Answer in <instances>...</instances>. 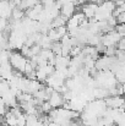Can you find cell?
I'll return each mask as SVG.
<instances>
[{"instance_id":"3","label":"cell","mask_w":125,"mask_h":126,"mask_svg":"<svg viewBox=\"0 0 125 126\" xmlns=\"http://www.w3.org/2000/svg\"><path fill=\"white\" fill-rule=\"evenodd\" d=\"M103 102H104L106 107H107V108H110V109H119V108H124V100H123V97H120V95L107 97Z\"/></svg>"},{"instance_id":"6","label":"cell","mask_w":125,"mask_h":126,"mask_svg":"<svg viewBox=\"0 0 125 126\" xmlns=\"http://www.w3.org/2000/svg\"><path fill=\"white\" fill-rule=\"evenodd\" d=\"M14 72H15V71H14V69L11 67L10 63H6V64L0 65V77H1L2 80L9 81V80L12 77Z\"/></svg>"},{"instance_id":"10","label":"cell","mask_w":125,"mask_h":126,"mask_svg":"<svg viewBox=\"0 0 125 126\" xmlns=\"http://www.w3.org/2000/svg\"><path fill=\"white\" fill-rule=\"evenodd\" d=\"M10 53H11V50H7V49H4V50H1V51H0V65L9 63Z\"/></svg>"},{"instance_id":"12","label":"cell","mask_w":125,"mask_h":126,"mask_svg":"<svg viewBox=\"0 0 125 126\" xmlns=\"http://www.w3.org/2000/svg\"><path fill=\"white\" fill-rule=\"evenodd\" d=\"M114 31H115V32H118V33H119L122 37H124V33H125V26H124V23H123V25H119V23H118V25L114 27Z\"/></svg>"},{"instance_id":"11","label":"cell","mask_w":125,"mask_h":126,"mask_svg":"<svg viewBox=\"0 0 125 126\" xmlns=\"http://www.w3.org/2000/svg\"><path fill=\"white\" fill-rule=\"evenodd\" d=\"M16 120H17V126H26V114L21 111L18 115H16Z\"/></svg>"},{"instance_id":"13","label":"cell","mask_w":125,"mask_h":126,"mask_svg":"<svg viewBox=\"0 0 125 126\" xmlns=\"http://www.w3.org/2000/svg\"><path fill=\"white\" fill-rule=\"evenodd\" d=\"M115 20H117V23H119V25H123L125 21V14L123 12V14H120L119 16H117L115 17Z\"/></svg>"},{"instance_id":"7","label":"cell","mask_w":125,"mask_h":126,"mask_svg":"<svg viewBox=\"0 0 125 126\" xmlns=\"http://www.w3.org/2000/svg\"><path fill=\"white\" fill-rule=\"evenodd\" d=\"M66 21H68V20H66L64 16L59 15V16H56V17H55V18L52 21V23H50V27H52V28H58V27L65 26Z\"/></svg>"},{"instance_id":"1","label":"cell","mask_w":125,"mask_h":126,"mask_svg":"<svg viewBox=\"0 0 125 126\" xmlns=\"http://www.w3.org/2000/svg\"><path fill=\"white\" fill-rule=\"evenodd\" d=\"M9 63L14 70L23 74V69H25V65L27 63V59L23 55H21L20 51H11L10 58H9Z\"/></svg>"},{"instance_id":"5","label":"cell","mask_w":125,"mask_h":126,"mask_svg":"<svg viewBox=\"0 0 125 126\" xmlns=\"http://www.w3.org/2000/svg\"><path fill=\"white\" fill-rule=\"evenodd\" d=\"M75 11H76V7H75L74 2H71V1L63 4V5H61V7H60V15H61V16H64L66 20H68V18H70V17L75 14Z\"/></svg>"},{"instance_id":"9","label":"cell","mask_w":125,"mask_h":126,"mask_svg":"<svg viewBox=\"0 0 125 126\" xmlns=\"http://www.w3.org/2000/svg\"><path fill=\"white\" fill-rule=\"evenodd\" d=\"M38 123L37 115H26V126H38Z\"/></svg>"},{"instance_id":"4","label":"cell","mask_w":125,"mask_h":126,"mask_svg":"<svg viewBox=\"0 0 125 126\" xmlns=\"http://www.w3.org/2000/svg\"><path fill=\"white\" fill-rule=\"evenodd\" d=\"M42 12H43V6H42L41 2H39V4L35 5L33 7L26 10V11H25V16L28 17V18L32 20V21H38V18H39Z\"/></svg>"},{"instance_id":"2","label":"cell","mask_w":125,"mask_h":126,"mask_svg":"<svg viewBox=\"0 0 125 126\" xmlns=\"http://www.w3.org/2000/svg\"><path fill=\"white\" fill-rule=\"evenodd\" d=\"M47 102L50 104L52 109L61 108L63 104L65 103V100H64V98H63V94L59 93V92H56V91H53V92L50 93V95H49V98H48Z\"/></svg>"},{"instance_id":"8","label":"cell","mask_w":125,"mask_h":126,"mask_svg":"<svg viewBox=\"0 0 125 126\" xmlns=\"http://www.w3.org/2000/svg\"><path fill=\"white\" fill-rule=\"evenodd\" d=\"M11 17H12L14 21H21L25 17V11L18 9V7H15L11 12Z\"/></svg>"}]
</instances>
